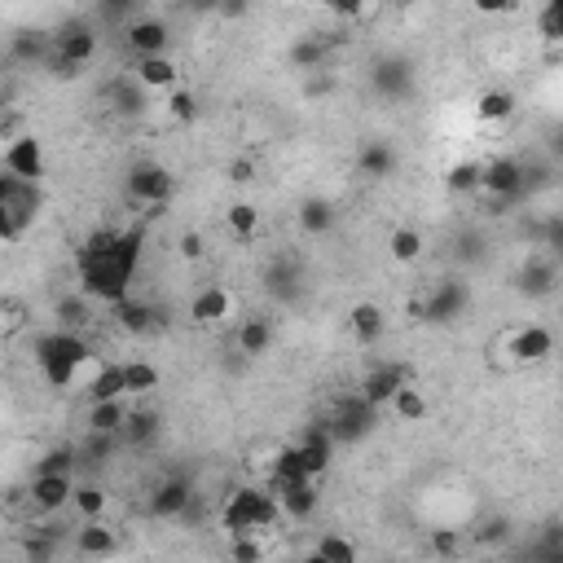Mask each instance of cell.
Wrapping results in <instances>:
<instances>
[{
	"label": "cell",
	"instance_id": "obj_24",
	"mask_svg": "<svg viewBox=\"0 0 563 563\" xmlns=\"http://www.w3.org/2000/svg\"><path fill=\"white\" fill-rule=\"evenodd\" d=\"M115 528H106L102 520H84L80 528V537H75V550L88 559H97V555H115Z\"/></svg>",
	"mask_w": 563,
	"mask_h": 563
},
{
	"label": "cell",
	"instance_id": "obj_38",
	"mask_svg": "<svg viewBox=\"0 0 563 563\" xmlns=\"http://www.w3.org/2000/svg\"><path fill=\"white\" fill-rule=\"evenodd\" d=\"M88 295H75V300H62L58 304V322L66 326V330H84L88 322H93V317H88Z\"/></svg>",
	"mask_w": 563,
	"mask_h": 563
},
{
	"label": "cell",
	"instance_id": "obj_3",
	"mask_svg": "<svg viewBox=\"0 0 563 563\" xmlns=\"http://www.w3.org/2000/svg\"><path fill=\"white\" fill-rule=\"evenodd\" d=\"M282 502L273 498L269 489H234L220 506V528L229 537L242 533H269V528H282Z\"/></svg>",
	"mask_w": 563,
	"mask_h": 563
},
{
	"label": "cell",
	"instance_id": "obj_10",
	"mask_svg": "<svg viewBox=\"0 0 563 563\" xmlns=\"http://www.w3.org/2000/svg\"><path fill=\"white\" fill-rule=\"evenodd\" d=\"M71 489H75L71 471H36L27 498H31V506H36L40 515H58L62 506H71Z\"/></svg>",
	"mask_w": 563,
	"mask_h": 563
},
{
	"label": "cell",
	"instance_id": "obj_14",
	"mask_svg": "<svg viewBox=\"0 0 563 563\" xmlns=\"http://www.w3.org/2000/svg\"><path fill=\"white\" fill-rule=\"evenodd\" d=\"M348 330L361 348H374L383 335H388V313H383L379 304L361 300V304H352V313H348Z\"/></svg>",
	"mask_w": 563,
	"mask_h": 563
},
{
	"label": "cell",
	"instance_id": "obj_48",
	"mask_svg": "<svg viewBox=\"0 0 563 563\" xmlns=\"http://www.w3.org/2000/svg\"><path fill=\"white\" fill-rule=\"evenodd\" d=\"M176 247H181V260H203V251H207V242H203V234H194V229H190V234H181V242H176Z\"/></svg>",
	"mask_w": 563,
	"mask_h": 563
},
{
	"label": "cell",
	"instance_id": "obj_39",
	"mask_svg": "<svg viewBox=\"0 0 563 563\" xmlns=\"http://www.w3.org/2000/svg\"><path fill=\"white\" fill-rule=\"evenodd\" d=\"M537 31H542L546 44H559L563 40V0H550L542 9V18H537Z\"/></svg>",
	"mask_w": 563,
	"mask_h": 563
},
{
	"label": "cell",
	"instance_id": "obj_50",
	"mask_svg": "<svg viewBox=\"0 0 563 563\" xmlns=\"http://www.w3.org/2000/svg\"><path fill=\"white\" fill-rule=\"evenodd\" d=\"M229 181H238V185L256 181V163H251V159H234V163H229Z\"/></svg>",
	"mask_w": 563,
	"mask_h": 563
},
{
	"label": "cell",
	"instance_id": "obj_49",
	"mask_svg": "<svg viewBox=\"0 0 563 563\" xmlns=\"http://www.w3.org/2000/svg\"><path fill=\"white\" fill-rule=\"evenodd\" d=\"M154 423H159V418H154V414H128V423L124 427H132V436H154Z\"/></svg>",
	"mask_w": 563,
	"mask_h": 563
},
{
	"label": "cell",
	"instance_id": "obj_9",
	"mask_svg": "<svg viewBox=\"0 0 563 563\" xmlns=\"http://www.w3.org/2000/svg\"><path fill=\"white\" fill-rule=\"evenodd\" d=\"M480 194H489V198H515L524 190V168H520V159H511V154H498V159H489V163H480V185H476Z\"/></svg>",
	"mask_w": 563,
	"mask_h": 563
},
{
	"label": "cell",
	"instance_id": "obj_41",
	"mask_svg": "<svg viewBox=\"0 0 563 563\" xmlns=\"http://www.w3.org/2000/svg\"><path fill=\"white\" fill-rule=\"evenodd\" d=\"M44 49H49V40L40 36H31V31H22V36H14V58H27V62H36V58H44Z\"/></svg>",
	"mask_w": 563,
	"mask_h": 563
},
{
	"label": "cell",
	"instance_id": "obj_45",
	"mask_svg": "<svg viewBox=\"0 0 563 563\" xmlns=\"http://www.w3.org/2000/svg\"><path fill=\"white\" fill-rule=\"evenodd\" d=\"M322 5L335 18H348V22H361V14H366V0H322Z\"/></svg>",
	"mask_w": 563,
	"mask_h": 563
},
{
	"label": "cell",
	"instance_id": "obj_1",
	"mask_svg": "<svg viewBox=\"0 0 563 563\" xmlns=\"http://www.w3.org/2000/svg\"><path fill=\"white\" fill-rule=\"evenodd\" d=\"M141 264V229H97L75 256L80 295L93 304H115L128 295L132 273Z\"/></svg>",
	"mask_w": 563,
	"mask_h": 563
},
{
	"label": "cell",
	"instance_id": "obj_21",
	"mask_svg": "<svg viewBox=\"0 0 563 563\" xmlns=\"http://www.w3.org/2000/svg\"><path fill=\"white\" fill-rule=\"evenodd\" d=\"M357 172L370 176V181H383V176L396 172V150L388 141H366V146L357 150Z\"/></svg>",
	"mask_w": 563,
	"mask_h": 563
},
{
	"label": "cell",
	"instance_id": "obj_13",
	"mask_svg": "<svg viewBox=\"0 0 563 563\" xmlns=\"http://www.w3.org/2000/svg\"><path fill=\"white\" fill-rule=\"evenodd\" d=\"M132 80L146 88V93H172V88L181 84V71H176V62L168 53H150V58H137Z\"/></svg>",
	"mask_w": 563,
	"mask_h": 563
},
{
	"label": "cell",
	"instance_id": "obj_2",
	"mask_svg": "<svg viewBox=\"0 0 563 563\" xmlns=\"http://www.w3.org/2000/svg\"><path fill=\"white\" fill-rule=\"evenodd\" d=\"M40 207H44L40 181H22V176L0 168V242L5 247H18L36 229Z\"/></svg>",
	"mask_w": 563,
	"mask_h": 563
},
{
	"label": "cell",
	"instance_id": "obj_32",
	"mask_svg": "<svg viewBox=\"0 0 563 563\" xmlns=\"http://www.w3.org/2000/svg\"><path fill=\"white\" fill-rule=\"evenodd\" d=\"M159 388V370L150 361H124V396H150Z\"/></svg>",
	"mask_w": 563,
	"mask_h": 563
},
{
	"label": "cell",
	"instance_id": "obj_7",
	"mask_svg": "<svg viewBox=\"0 0 563 563\" xmlns=\"http://www.w3.org/2000/svg\"><path fill=\"white\" fill-rule=\"evenodd\" d=\"M0 168L22 176V181H40L44 176V141L36 132H18V137L0 150Z\"/></svg>",
	"mask_w": 563,
	"mask_h": 563
},
{
	"label": "cell",
	"instance_id": "obj_51",
	"mask_svg": "<svg viewBox=\"0 0 563 563\" xmlns=\"http://www.w3.org/2000/svg\"><path fill=\"white\" fill-rule=\"evenodd\" d=\"M40 471H71V454H66V449H53V454L40 462Z\"/></svg>",
	"mask_w": 563,
	"mask_h": 563
},
{
	"label": "cell",
	"instance_id": "obj_35",
	"mask_svg": "<svg viewBox=\"0 0 563 563\" xmlns=\"http://www.w3.org/2000/svg\"><path fill=\"white\" fill-rule=\"evenodd\" d=\"M27 304H22V300H9V295H5V300H0V339H14L18 335V330H27Z\"/></svg>",
	"mask_w": 563,
	"mask_h": 563
},
{
	"label": "cell",
	"instance_id": "obj_29",
	"mask_svg": "<svg viewBox=\"0 0 563 563\" xmlns=\"http://www.w3.org/2000/svg\"><path fill=\"white\" fill-rule=\"evenodd\" d=\"M71 506L80 511V520H106L110 498H106L102 484H75V489H71Z\"/></svg>",
	"mask_w": 563,
	"mask_h": 563
},
{
	"label": "cell",
	"instance_id": "obj_36",
	"mask_svg": "<svg viewBox=\"0 0 563 563\" xmlns=\"http://www.w3.org/2000/svg\"><path fill=\"white\" fill-rule=\"evenodd\" d=\"M102 370H106V357H102V352H93V348H88L84 357H80V366H75L71 392H88V388H93V383H97V374H102Z\"/></svg>",
	"mask_w": 563,
	"mask_h": 563
},
{
	"label": "cell",
	"instance_id": "obj_46",
	"mask_svg": "<svg viewBox=\"0 0 563 563\" xmlns=\"http://www.w3.org/2000/svg\"><path fill=\"white\" fill-rule=\"evenodd\" d=\"M432 550H436V555H458L462 537L454 533V528H436V533H432Z\"/></svg>",
	"mask_w": 563,
	"mask_h": 563
},
{
	"label": "cell",
	"instance_id": "obj_42",
	"mask_svg": "<svg viewBox=\"0 0 563 563\" xmlns=\"http://www.w3.org/2000/svg\"><path fill=\"white\" fill-rule=\"evenodd\" d=\"M524 286H528V291H533V295H550V286H555V264H537V269L533 273H524Z\"/></svg>",
	"mask_w": 563,
	"mask_h": 563
},
{
	"label": "cell",
	"instance_id": "obj_44",
	"mask_svg": "<svg viewBox=\"0 0 563 563\" xmlns=\"http://www.w3.org/2000/svg\"><path fill=\"white\" fill-rule=\"evenodd\" d=\"M471 9L484 18H506V14H515L520 9V0H471Z\"/></svg>",
	"mask_w": 563,
	"mask_h": 563
},
{
	"label": "cell",
	"instance_id": "obj_8",
	"mask_svg": "<svg viewBox=\"0 0 563 563\" xmlns=\"http://www.w3.org/2000/svg\"><path fill=\"white\" fill-rule=\"evenodd\" d=\"M405 383H414V374L405 370L401 361H379V366L361 379V401H366L370 410H383L396 396V388H405Z\"/></svg>",
	"mask_w": 563,
	"mask_h": 563
},
{
	"label": "cell",
	"instance_id": "obj_15",
	"mask_svg": "<svg viewBox=\"0 0 563 563\" xmlns=\"http://www.w3.org/2000/svg\"><path fill=\"white\" fill-rule=\"evenodd\" d=\"M269 493L282 502L286 520H313L317 515V480H295V484H282V489H269Z\"/></svg>",
	"mask_w": 563,
	"mask_h": 563
},
{
	"label": "cell",
	"instance_id": "obj_30",
	"mask_svg": "<svg viewBox=\"0 0 563 563\" xmlns=\"http://www.w3.org/2000/svg\"><path fill=\"white\" fill-rule=\"evenodd\" d=\"M300 229L304 234H330V229H335V207L326 203V198H304L300 203Z\"/></svg>",
	"mask_w": 563,
	"mask_h": 563
},
{
	"label": "cell",
	"instance_id": "obj_28",
	"mask_svg": "<svg viewBox=\"0 0 563 563\" xmlns=\"http://www.w3.org/2000/svg\"><path fill=\"white\" fill-rule=\"evenodd\" d=\"M124 423H128L124 401H93V405H88V427H93L97 436L124 432Z\"/></svg>",
	"mask_w": 563,
	"mask_h": 563
},
{
	"label": "cell",
	"instance_id": "obj_40",
	"mask_svg": "<svg viewBox=\"0 0 563 563\" xmlns=\"http://www.w3.org/2000/svg\"><path fill=\"white\" fill-rule=\"evenodd\" d=\"M476 185H480V163H454L449 168V190L454 194H476Z\"/></svg>",
	"mask_w": 563,
	"mask_h": 563
},
{
	"label": "cell",
	"instance_id": "obj_4",
	"mask_svg": "<svg viewBox=\"0 0 563 563\" xmlns=\"http://www.w3.org/2000/svg\"><path fill=\"white\" fill-rule=\"evenodd\" d=\"M88 352V344L80 339V330H49V335L36 339V366L44 374V383L58 392H71V379H75V366Z\"/></svg>",
	"mask_w": 563,
	"mask_h": 563
},
{
	"label": "cell",
	"instance_id": "obj_18",
	"mask_svg": "<svg viewBox=\"0 0 563 563\" xmlns=\"http://www.w3.org/2000/svg\"><path fill=\"white\" fill-rule=\"evenodd\" d=\"M168 22L159 18H137L128 27V49L137 53V58H150V53H168Z\"/></svg>",
	"mask_w": 563,
	"mask_h": 563
},
{
	"label": "cell",
	"instance_id": "obj_52",
	"mask_svg": "<svg viewBox=\"0 0 563 563\" xmlns=\"http://www.w3.org/2000/svg\"><path fill=\"white\" fill-rule=\"evenodd\" d=\"M216 9L229 18H238V14H247V0H216Z\"/></svg>",
	"mask_w": 563,
	"mask_h": 563
},
{
	"label": "cell",
	"instance_id": "obj_31",
	"mask_svg": "<svg viewBox=\"0 0 563 563\" xmlns=\"http://www.w3.org/2000/svg\"><path fill=\"white\" fill-rule=\"evenodd\" d=\"M88 401H124V361H106V370L88 388Z\"/></svg>",
	"mask_w": 563,
	"mask_h": 563
},
{
	"label": "cell",
	"instance_id": "obj_16",
	"mask_svg": "<svg viewBox=\"0 0 563 563\" xmlns=\"http://www.w3.org/2000/svg\"><path fill=\"white\" fill-rule=\"evenodd\" d=\"M291 454H295V467L304 471L308 480H322L326 471H330V454H335V449H330V436L322 432V436H304L300 445H291Z\"/></svg>",
	"mask_w": 563,
	"mask_h": 563
},
{
	"label": "cell",
	"instance_id": "obj_6",
	"mask_svg": "<svg viewBox=\"0 0 563 563\" xmlns=\"http://www.w3.org/2000/svg\"><path fill=\"white\" fill-rule=\"evenodd\" d=\"M128 194H132V203H141V207H168L176 194V176L163 168V163H137V168L128 172Z\"/></svg>",
	"mask_w": 563,
	"mask_h": 563
},
{
	"label": "cell",
	"instance_id": "obj_23",
	"mask_svg": "<svg viewBox=\"0 0 563 563\" xmlns=\"http://www.w3.org/2000/svg\"><path fill=\"white\" fill-rule=\"evenodd\" d=\"M423 229H414V225H396L392 234H388V256L396 264H418L423 260Z\"/></svg>",
	"mask_w": 563,
	"mask_h": 563
},
{
	"label": "cell",
	"instance_id": "obj_25",
	"mask_svg": "<svg viewBox=\"0 0 563 563\" xmlns=\"http://www.w3.org/2000/svg\"><path fill=\"white\" fill-rule=\"evenodd\" d=\"M388 410L401 418V423H423L432 405H427V396H423V388H418V383H405V388H396V396L388 401Z\"/></svg>",
	"mask_w": 563,
	"mask_h": 563
},
{
	"label": "cell",
	"instance_id": "obj_5",
	"mask_svg": "<svg viewBox=\"0 0 563 563\" xmlns=\"http://www.w3.org/2000/svg\"><path fill=\"white\" fill-rule=\"evenodd\" d=\"M498 348L506 352V370L542 366L550 352H555V335H550V330H546L542 322H524V326H515Z\"/></svg>",
	"mask_w": 563,
	"mask_h": 563
},
{
	"label": "cell",
	"instance_id": "obj_34",
	"mask_svg": "<svg viewBox=\"0 0 563 563\" xmlns=\"http://www.w3.org/2000/svg\"><path fill=\"white\" fill-rule=\"evenodd\" d=\"M313 555L330 559V563H352L357 559V542H348V537H339V533H326V537H317Z\"/></svg>",
	"mask_w": 563,
	"mask_h": 563
},
{
	"label": "cell",
	"instance_id": "obj_33",
	"mask_svg": "<svg viewBox=\"0 0 563 563\" xmlns=\"http://www.w3.org/2000/svg\"><path fill=\"white\" fill-rule=\"evenodd\" d=\"M110 106H115L119 115H137V110H146V88L137 80H115L110 84Z\"/></svg>",
	"mask_w": 563,
	"mask_h": 563
},
{
	"label": "cell",
	"instance_id": "obj_27",
	"mask_svg": "<svg viewBox=\"0 0 563 563\" xmlns=\"http://www.w3.org/2000/svg\"><path fill=\"white\" fill-rule=\"evenodd\" d=\"M225 229H229V238L251 242L260 234V207L256 203H229L225 207Z\"/></svg>",
	"mask_w": 563,
	"mask_h": 563
},
{
	"label": "cell",
	"instance_id": "obj_43",
	"mask_svg": "<svg viewBox=\"0 0 563 563\" xmlns=\"http://www.w3.org/2000/svg\"><path fill=\"white\" fill-rule=\"evenodd\" d=\"M234 559H238V563H256V559H264V546L256 542V533L234 537Z\"/></svg>",
	"mask_w": 563,
	"mask_h": 563
},
{
	"label": "cell",
	"instance_id": "obj_20",
	"mask_svg": "<svg viewBox=\"0 0 563 563\" xmlns=\"http://www.w3.org/2000/svg\"><path fill=\"white\" fill-rule=\"evenodd\" d=\"M515 110H520V102H515L511 88H484V93L476 97L480 124H506V119H515Z\"/></svg>",
	"mask_w": 563,
	"mask_h": 563
},
{
	"label": "cell",
	"instance_id": "obj_22",
	"mask_svg": "<svg viewBox=\"0 0 563 563\" xmlns=\"http://www.w3.org/2000/svg\"><path fill=\"white\" fill-rule=\"evenodd\" d=\"M110 308H115V326L124 330V335H146L154 326V308L146 300H128L124 295V300H115Z\"/></svg>",
	"mask_w": 563,
	"mask_h": 563
},
{
	"label": "cell",
	"instance_id": "obj_47",
	"mask_svg": "<svg viewBox=\"0 0 563 563\" xmlns=\"http://www.w3.org/2000/svg\"><path fill=\"white\" fill-rule=\"evenodd\" d=\"M317 62H322V44L317 40H304L300 49L291 53V66H300V71H308V66H317Z\"/></svg>",
	"mask_w": 563,
	"mask_h": 563
},
{
	"label": "cell",
	"instance_id": "obj_19",
	"mask_svg": "<svg viewBox=\"0 0 563 563\" xmlns=\"http://www.w3.org/2000/svg\"><path fill=\"white\" fill-rule=\"evenodd\" d=\"M190 498L194 493H190V484L185 480H163L159 489L150 493V511L159 515V520H181V515L190 511Z\"/></svg>",
	"mask_w": 563,
	"mask_h": 563
},
{
	"label": "cell",
	"instance_id": "obj_11",
	"mask_svg": "<svg viewBox=\"0 0 563 563\" xmlns=\"http://www.w3.org/2000/svg\"><path fill=\"white\" fill-rule=\"evenodd\" d=\"M53 53L58 58H66L71 66H88L97 58V36L88 22H66V27L53 36Z\"/></svg>",
	"mask_w": 563,
	"mask_h": 563
},
{
	"label": "cell",
	"instance_id": "obj_12",
	"mask_svg": "<svg viewBox=\"0 0 563 563\" xmlns=\"http://www.w3.org/2000/svg\"><path fill=\"white\" fill-rule=\"evenodd\" d=\"M234 317V295L225 286H203L190 300V322L194 326H225Z\"/></svg>",
	"mask_w": 563,
	"mask_h": 563
},
{
	"label": "cell",
	"instance_id": "obj_37",
	"mask_svg": "<svg viewBox=\"0 0 563 563\" xmlns=\"http://www.w3.org/2000/svg\"><path fill=\"white\" fill-rule=\"evenodd\" d=\"M163 97H168L172 119H181V124H194V119H198V97H194L185 84H176L172 93H163Z\"/></svg>",
	"mask_w": 563,
	"mask_h": 563
},
{
	"label": "cell",
	"instance_id": "obj_17",
	"mask_svg": "<svg viewBox=\"0 0 563 563\" xmlns=\"http://www.w3.org/2000/svg\"><path fill=\"white\" fill-rule=\"evenodd\" d=\"M462 304H467V286H462V282H440V286L427 291L423 317H427V322H449V317H458Z\"/></svg>",
	"mask_w": 563,
	"mask_h": 563
},
{
	"label": "cell",
	"instance_id": "obj_26",
	"mask_svg": "<svg viewBox=\"0 0 563 563\" xmlns=\"http://www.w3.org/2000/svg\"><path fill=\"white\" fill-rule=\"evenodd\" d=\"M269 348H273V326L264 317H247L238 326V352L242 357H264Z\"/></svg>",
	"mask_w": 563,
	"mask_h": 563
}]
</instances>
